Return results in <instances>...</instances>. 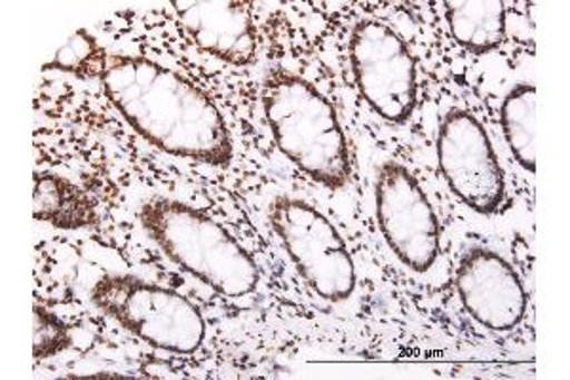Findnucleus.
Instances as JSON below:
<instances>
[{
    "instance_id": "nucleus-1",
    "label": "nucleus",
    "mask_w": 570,
    "mask_h": 380,
    "mask_svg": "<svg viewBox=\"0 0 570 380\" xmlns=\"http://www.w3.org/2000/svg\"><path fill=\"white\" fill-rule=\"evenodd\" d=\"M104 90L124 120L168 155L227 166L233 142L214 99L153 59L107 56Z\"/></svg>"
},
{
    "instance_id": "nucleus-2",
    "label": "nucleus",
    "mask_w": 570,
    "mask_h": 380,
    "mask_svg": "<svg viewBox=\"0 0 570 380\" xmlns=\"http://www.w3.org/2000/svg\"><path fill=\"white\" fill-rule=\"evenodd\" d=\"M261 97L279 150L325 187H344L351 158L333 105L308 80L282 69L266 75Z\"/></svg>"
},
{
    "instance_id": "nucleus-3",
    "label": "nucleus",
    "mask_w": 570,
    "mask_h": 380,
    "mask_svg": "<svg viewBox=\"0 0 570 380\" xmlns=\"http://www.w3.org/2000/svg\"><path fill=\"white\" fill-rule=\"evenodd\" d=\"M139 221L174 263L220 295H247L257 288L259 272L252 255L225 226L195 207L150 198L139 207Z\"/></svg>"
},
{
    "instance_id": "nucleus-4",
    "label": "nucleus",
    "mask_w": 570,
    "mask_h": 380,
    "mask_svg": "<svg viewBox=\"0 0 570 380\" xmlns=\"http://www.w3.org/2000/svg\"><path fill=\"white\" fill-rule=\"evenodd\" d=\"M90 299L126 331L156 349L190 354L206 337L198 306L176 291L139 277L105 274L91 288Z\"/></svg>"
},
{
    "instance_id": "nucleus-5",
    "label": "nucleus",
    "mask_w": 570,
    "mask_h": 380,
    "mask_svg": "<svg viewBox=\"0 0 570 380\" xmlns=\"http://www.w3.org/2000/svg\"><path fill=\"white\" fill-rule=\"evenodd\" d=\"M268 220L306 284L325 301H344L356 288L354 261L335 225L316 207L279 196Z\"/></svg>"
},
{
    "instance_id": "nucleus-6",
    "label": "nucleus",
    "mask_w": 570,
    "mask_h": 380,
    "mask_svg": "<svg viewBox=\"0 0 570 380\" xmlns=\"http://www.w3.org/2000/svg\"><path fill=\"white\" fill-rule=\"evenodd\" d=\"M351 61L357 90L376 115L405 123L416 104L415 58L402 37L381 21L354 27Z\"/></svg>"
},
{
    "instance_id": "nucleus-7",
    "label": "nucleus",
    "mask_w": 570,
    "mask_h": 380,
    "mask_svg": "<svg viewBox=\"0 0 570 380\" xmlns=\"http://www.w3.org/2000/svg\"><path fill=\"white\" fill-rule=\"evenodd\" d=\"M376 217L392 252L403 264L424 272L440 255V223L415 175L397 162L379 169Z\"/></svg>"
},
{
    "instance_id": "nucleus-8",
    "label": "nucleus",
    "mask_w": 570,
    "mask_h": 380,
    "mask_svg": "<svg viewBox=\"0 0 570 380\" xmlns=\"http://www.w3.org/2000/svg\"><path fill=\"white\" fill-rule=\"evenodd\" d=\"M438 162L449 187L480 213L502 206L505 181L485 128L466 110H451L441 123Z\"/></svg>"
},
{
    "instance_id": "nucleus-9",
    "label": "nucleus",
    "mask_w": 570,
    "mask_h": 380,
    "mask_svg": "<svg viewBox=\"0 0 570 380\" xmlns=\"http://www.w3.org/2000/svg\"><path fill=\"white\" fill-rule=\"evenodd\" d=\"M456 290L468 314L491 331H510L525 316L527 295L518 272L485 247L462 255Z\"/></svg>"
},
{
    "instance_id": "nucleus-10",
    "label": "nucleus",
    "mask_w": 570,
    "mask_h": 380,
    "mask_svg": "<svg viewBox=\"0 0 570 380\" xmlns=\"http://www.w3.org/2000/svg\"><path fill=\"white\" fill-rule=\"evenodd\" d=\"M177 18L196 46L228 64L255 58L257 32L247 2H176Z\"/></svg>"
},
{
    "instance_id": "nucleus-11",
    "label": "nucleus",
    "mask_w": 570,
    "mask_h": 380,
    "mask_svg": "<svg viewBox=\"0 0 570 380\" xmlns=\"http://www.w3.org/2000/svg\"><path fill=\"white\" fill-rule=\"evenodd\" d=\"M35 220L59 228H82L98 223V207L85 188L61 175H35Z\"/></svg>"
},
{
    "instance_id": "nucleus-12",
    "label": "nucleus",
    "mask_w": 570,
    "mask_h": 380,
    "mask_svg": "<svg viewBox=\"0 0 570 380\" xmlns=\"http://www.w3.org/2000/svg\"><path fill=\"white\" fill-rule=\"evenodd\" d=\"M448 23L454 40L475 53L499 48L505 35L502 2H448Z\"/></svg>"
},
{
    "instance_id": "nucleus-13",
    "label": "nucleus",
    "mask_w": 570,
    "mask_h": 380,
    "mask_svg": "<svg viewBox=\"0 0 570 380\" xmlns=\"http://www.w3.org/2000/svg\"><path fill=\"white\" fill-rule=\"evenodd\" d=\"M500 123L505 143L515 160L534 174L537 172V90L532 85H518L505 96L500 109Z\"/></svg>"
},
{
    "instance_id": "nucleus-14",
    "label": "nucleus",
    "mask_w": 570,
    "mask_h": 380,
    "mask_svg": "<svg viewBox=\"0 0 570 380\" xmlns=\"http://www.w3.org/2000/svg\"><path fill=\"white\" fill-rule=\"evenodd\" d=\"M107 56L109 53H105L98 40L90 32L80 29L59 48L52 61L46 65V69H59L82 77H101Z\"/></svg>"
},
{
    "instance_id": "nucleus-15",
    "label": "nucleus",
    "mask_w": 570,
    "mask_h": 380,
    "mask_svg": "<svg viewBox=\"0 0 570 380\" xmlns=\"http://www.w3.org/2000/svg\"><path fill=\"white\" fill-rule=\"evenodd\" d=\"M35 358L48 360L71 344V331L56 314L35 306L33 312Z\"/></svg>"
}]
</instances>
